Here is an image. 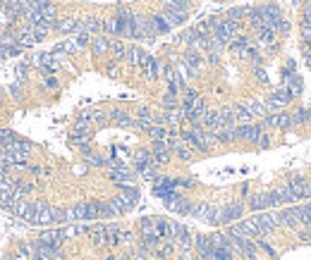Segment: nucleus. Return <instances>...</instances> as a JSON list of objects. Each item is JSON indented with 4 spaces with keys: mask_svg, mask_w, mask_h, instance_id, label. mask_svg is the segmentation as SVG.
Masks as SVG:
<instances>
[{
    "mask_svg": "<svg viewBox=\"0 0 311 260\" xmlns=\"http://www.w3.org/2000/svg\"><path fill=\"white\" fill-rule=\"evenodd\" d=\"M113 203L120 208L122 215L129 213V210L139 203V188L137 186H122V191H120L118 196H113Z\"/></svg>",
    "mask_w": 311,
    "mask_h": 260,
    "instance_id": "nucleus-1",
    "label": "nucleus"
},
{
    "mask_svg": "<svg viewBox=\"0 0 311 260\" xmlns=\"http://www.w3.org/2000/svg\"><path fill=\"white\" fill-rule=\"evenodd\" d=\"M175 186L192 188V186H196V179H194V177H180V179H175Z\"/></svg>",
    "mask_w": 311,
    "mask_h": 260,
    "instance_id": "nucleus-26",
    "label": "nucleus"
},
{
    "mask_svg": "<svg viewBox=\"0 0 311 260\" xmlns=\"http://www.w3.org/2000/svg\"><path fill=\"white\" fill-rule=\"evenodd\" d=\"M220 210H223V224H235L244 215V203L235 201V203H228V206H220Z\"/></svg>",
    "mask_w": 311,
    "mask_h": 260,
    "instance_id": "nucleus-5",
    "label": "nucleus"
},
{
    "mask_svg": "<svg viewBox=\"0 0 311 260\" xmlns=\"http://www.w3.org/2000/svg\"><path fill=\"white\" fill-rule=\"evenodd\" d=\"M283 86L290 91V96H292V98H297V96L302 93V89H304L302 77H299V74H287V77H283Z\"/></svg>",
    "mask_w": 311,
    "mask_h": 260,
    "instance_id": "nucleus-10",
    "label": "nucleus"
},
{
    "mask_svg": "<svg viewBox=\"0 0 311 260\" xmlns=\"http://www.w3.org/2000/svg\"><path fill=\"white\" fill-rule=\"evenodd\" d=\"M247 108H249V112H251V117H266L271 112L266 100H251V103H247Z\"/></svg>",
    "mask_w": 311,
    "mask_h": 260,
    "instance_id": "nucleus-18",
    "label": "nucleus"
},
{
    "mask_svg": "<svg viewBox=\"0 0 311 260\" xmlns=\"http://www.w3.org/2000/svg\"><path fill=\"white\" fill-rule=\"evenodd\" d=\"M297 239L302 243H311V232L306 227H299V229H297Z\"/></svg>",
    "mask_w": 311,
    "mask_h": 260,
    "instance_id": "nucleus-27",
    "label": "nucleus"
},
{
    "mask_svg": "<svg viewBox=\"0 0 311 260\" xmlns=\"http://www.w3.org/2000/svg\"><path fill=\"white\" fill-rule=\"evenodd\" d=\"M275 36H278V34H275L271 27L256 29V43H258V48H261L264 53H275V50H278V41H275Z\"/></svg>",
    "mask_w": 311,
    "mask_h": 260,
    "instance_id": "nucleus-4",
    "label": "nucleus"
},
{
    "mask_svg": "<svg viewBox=\"0 0 311 260\" xmlns=\"http://www.w3.org/2000/svg\"><path fill=\"white\" fill-rule=\"evenodd\" d=\"M302 15H304V19H311V3H304Z\"/></svg>",
    "mask_w": 311,
    "mask_h": 260,
    "instance_id": "nucleus-29",
    "label": "nucleus"
},
{
    "mask_svg": "<svg viewBox=\"0 0 311 260\" xmlns=\"http://www.w3.org/2000/svg\"><path fill=\"white\" fill-rule=\"evenodd\" d=\"M302 43H311V19H302Z\"/></svg>",
    "mask_w": 311,
    "mask_h": 260,
    "instance_id": "nucleus-24",
    "label": "nucleus"
},
{
    "mask_svg": "<svg viewBox=\"0 0 311 260\" xmlns=\"http://www.w3.org/2000/svg\"><path fill=\"white\" fill-rule=\"evenodd\" d=\"M254 146H256L258 151H264V148H271V146H273V141H271V136H268V134L264 132V134H261V136L256 139V144H254Z\"/></svg>",
    "mask_w": 311,
    "mask_h": 260,
    "instance_id": "nucleus-25",
    "label": "nucleus"
},
{
    "mask_svg": "<svg viewBox=\"0 0 311 260\" xmlns=\"http://www.w3.org/2000/svg\"><path fill=\"white\" fill-rule=\"evenodd\" d=\"M232 115H235V122L237 124H244V122H254V117L249 112V108L244 103H237V105H232Z\"/></svg>",
    "mask_w": 311,
    "mask_h": 260,
    "instance_id": "nucleus-15",
    "label": "nucleus"
},
{
    "mask_svg": "<svg viewBox=\"0 0 311 260\" xmlns=\"http://www.w3.org/2000/svg\"><path fill=\"white\" fill-rule=\"evenodd\" d=\"M110 55H113L115 62L125 60V57H127V43H122L118 38H110Z\"/></svg>",
    "mask_w": 311,
    "mask_h": 260,
    "instance_id": "nucleus-14",
    "label": "nucleus"
},
{
    "mask_svg": "<svg viewBox=\"0 0 311 260\" xmlns=\"http://www.w3.org/2000/svg\"><path fill=\"white\" fill-rule=\"evenodd\" d=\"M170 155H173V151H170L168 141H151V160H153L158 167L170 160Z\"/></svg>",
    "mask_w": 311,
    "mask_h": 260,
    "instance_id": "nucleus-6",
    "label": "nucleus"
},
{
    "mask_svg": "<svg viewBox=\"0 0 311 260\" xmlns=\"http://www.w3.org/2000/svg\"><path fill=\"white\" fill-rule=\"evenodd\" d=\"M216 136H218V144H235L237 141V134H235V126H223V129H218L216 132Z\"/></svg>",
    "mask_w": 311,
    "mask_h": 260,
    "instance_id": "nucleus-17",
    "label": "nucleus"
},
{
    "mask_svg": "<svg viewBox=\"0 0 311 260\" xmlns=\"http://www.w3.org/2000/svg\"><path fill=\"white\" fill-rule=\"evenodd\" d=\"M309 119H311V108H299L292 115V129L294 126H299V124H306Z\"/></svg>",
    "mask_w": 311,
    "mask_h": 260,
    "instance_id": "nucleus-20",
    "label": "nucleus"
},
{
    "mask_svg": "<svg viewBox=\"0 0 311 260\" xmlns=\"http://www.w3.org/2000/svg\"><path fill=\"white\" fill-rule=\"evenodd\" d=\"M249 208L254 213H261V210H271V191H258V193H251L249 196Z\"/></svg>",
    "mask_w": 311,
    "mask_h": 260,
    "instance_id": "nucleus-9",
    "label": "nucleus"
},
{
    "mask_svg": "<svg viewBox=\"0 0 311 260\" xmlns=\"http://www.w3.org/2000/svg\"><path fill=\"white\" fill-rule=\"evenodd\" d=\"M125 60H127L129 64H137V67H141V70H144V67L153 60V57H151L144 48H139V45H127V57H125Z\"/></svg>",
    "mask_w": 311,
    "mask_h": 260,
    "instance_id": "nucleus-7",
    "label": "nucleus"
},
{
    "mask_svg": "<svg viewBox=\"0 0 311 260\" xmlns=\"http://www.w3.org/2000/svg\"><path fill=\"white\" fill-rule=\"evenodd\" d=\"M278 215H280V224H283V227H290V229H294V232L302 227V222H299L297 215H294V208H283Z\"/></svg>",
    "mask_w": 311,
    "mask_h": 260,
    "instance_id": "nucleus-11",
    "label": "nucleus"
},
{
    "mask_svg": "<svg viewBox=\"0 0 311 260\" xmlns=\"http://www.w3.org/2000/svg\"><path fill=\"white\" fill-rule=\"evenodd\" d=\"M106 260H118V258H115V255H113V253H110V255H106Z\"/></svg>",
    "mask_w": 311,
    "mask_h": 260,
    "instance_id": "nucleus-30",
    "label": "nucleus"
},
{
    "mask_svg": "<svg viewBox=\"0 0 311 260\" xmlns=\"http://www.w3.org/2000/svg\"><path fill=\"white\" fill-rule=\"evenodd\" d=\"M294 215H297V220L302 222V227H309L311 224V203L304 201L302 206H294Z\"/></svg>",
    "mask_w": 311,
    "mask_h": 260,
    "instance_id": "nucleus-16",
    "label": "nucleus"
},
{
    "mask_svg": "<svg viewBox=\"0 0 311 260\" xmlns=\"http://www.w3.org/2000/svg\"><path fill=\"white\" fill-rule=\"evenodd\" d=\"M148 22H151V31H153V36H163V34H168L170 31V24L165 22V17L158 12V15H153V17H148Z\"/></svg>",
    "mask_w": 311,
    "mask_h": 260,
    "instance_id": "nucleus-13",
    "label": "nucleus"
},
{
    "mask_svg": "<svg viewBox=\"0 0 311 260\" xmlns=\"http://www.w3.org/2000/svg\"><path fill=\"white\" fill-rule=\"evenodd\" d=\"M10 93H12V96H15V98H19V96H22V81H15V84H12V86H10Z\"/></svg>",
    "mask_w": 311,
    "mask_h": 260,
    "instance_id": "nucleus-28",
    "label": "nucleus"
},
{
    "mask_svg": "<svg viewBox=\"0 0 311 260\" xmlns=\"http://www.w3.org/2000/svg\"><path fill=\"white\" fill-rule=\"evenodd\" d=\"M113 117H115V122L120 126H134V117H129L127 112H122V110H113Z\"/></svg>",
    "mask_w": 311,
    "mask_h": 260,
    "instance_id": "nucleus-23",
    "label": "nucleus"
},
{
    "mask_svg": "<svg viewBox=\"0 0 311 260\" xmlns=\"http://www.w3.org/2000/svg\"><path fill=\"white\" fill-rule=\"evenodd\" d=\"M82 24H84V29H86L91 36H96V34H101V31H103V22H101V19H96V17L82 19Z\"/></svg>",
    "mask_w": 311,
    "mask_h": 260,
    "instance_id": "nucleus-19",
    "label": "nucleus"
},
{
    "mask_svg": "<svg viewBox=\"0 0 311 260\" xmlns=\"http://www.w3.org/2000/svg\"><path fill=\"white\" fill-rule=\"evenodd\" d=\"M287 188L294 193L297 203H302V201H309V198H311L309 179H306V177H302V174H292V177L287 179Z\"/></svg>",
    "mask_w": 311,
    "mask_h": 260,
    "instance_id": "nucleus-2",
    "label": "nucleus"
},
{
    "mask_svg": "<svg viewBox=\"0 0 311 260\" xmlns=\"http://www.w3.org/2000/svg\"><path fill=\"white\" fill-rule=\"evenodd\" d=\"M266 129L261 126V122H244V124H235V134L242 141H249V144H256V139L264 134Z\"/></svg>",
    "mask_w": 311,
    "mask_h": 260,
    "instance_id": "nucleus-3",
    "label": "nucleus"
},
{
    "mask_svg": "<svg viewBox=\"0 0 311 260\" xmlns=\"http://www.w3.org/2000/svg\"><path fill=\"white\" fill-rule=\"evenodd\" d=\"M103 34H108V36H120V22L115 17L113 19H106L103 22Z\"/></svg>",
    "mask_w": 311,
    "mask_h": 260,
    "instance_id": "nucleus-22",
    "label": "nucleus"
},
{
    "mask_svg": "<svg viewBox=\"0 0 311 260\" xmlns=\"http://www.w3.org/2000/svg\"><path fill=\"white\" fill-rule=\"evenodd\" d=\"M244 12H247V5H244V8H230L228 12H225V19H228V22L239 24V22L244 19Z\"/></svg>",
    "mask_w": 311,
    "mask_h": 260,
    "instance_id": "nucleus-21",
    "label": "nucleus"
},
{
    "mask_svg": "<svg viewBox=\"0 0 311 260\" xmlns=\"http://www.w3.org/2000/svg\"><path fill=\"white\" fill-rule=\"evenodd\" d=\"M161 3H168V0H161Z\"/></svg>",
    "mask_w": 311,
    "mask_h": 260,
    "instance_id": "nucleus-33",
    "label": "nucleus"
},
{
    "mask_svg": "<svg viewBox=\"0 0 311 260\" xmlns=\"http://www.w3.org/2000/svg\"><path fill=\"white\" fill-rule=\"evenodd\" d=\"M91 50L93 55H106L110 53V38L108 36H103V34H96V36H91Z\"/></svg>",
    "mask_w": 311,
    "mask_h": 260,
    "instance_id": "nucleus-12",
    "label": "nucleus"
},
{
    "mask_svg": "<svg viewBox=\"0 0 311 260\" xmlns=\"http://www.w3.org/2000/svg\"><path fill=\"white\" fill-rule=\"evenodd\" d=\"M306 124H309V129H311V119H309V122H306Z\"/></svg>",
    "mask_w": 311,
    "mask_h": 260,
    "instance_id": "nucleus-31",
    "label": "nucleus"
},
{
    "mask_svg": "<svg viewBox=\"0 0 311 260\" xmlns=\"http://www.w3.org/2000/svg\"><path fill=\"white\" fill-rule=\"evenodd\" d=\"M309 191H311V179H309Z\"/></svg>",
    "mask_w": 311,
    "mask_h": 260,
    "instance_id": "nucleus-32",
    "label": "nucleus"
},
{
    "mask_svg": "<svg viewBox=\"0 0 311 260\" xmlns=\"http://www.w3.org/2000/svg\"><path fill=\"white\" fill-rule=\"evenodd\" d=\"M194 251L201 260H209L213 253V243H211V234H196L194 236Z\"/></svg>",
    "mask_w": 311,
    "mask_h": 260,
    "instance_id": "nucleus-8",
    "label": "nucleus"
}]
</instances>
